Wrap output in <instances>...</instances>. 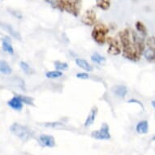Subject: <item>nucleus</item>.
<instances>
[{
    "mask_svg": "<svg viewBox=\"0 0 155 155\" xmlns=\"http://www.w3.org/2000/svg\"><path fill=\"white\" fill-rule=\"evenodd\" d=\"M120 38L121 39V43L123 46V53L124 56L127 59L137 61L140 58V51L133 41H131L128 29H125L123 32H120Z\"/></svg>",
    "mask_w": 155,
    "mask_h": 155,
    "instance_id": "f257e3e1",
    "label": "nucleus"
},
{
    "mask_svg": "<svg viewBox=\"0 0 155 155\" xmlns=\"http://www.w3.org/2000/svg\"><path fill=\"white\" fill-rule=\"evenodd\" d=\"M81 3V0H56V5L59 9L75 16L79 15Z\"/></svg>",
    "mask_w": 155,
    "mask_h": 155,
    "instance_id": "f03ea898",
    "label": "nucleus"
},
{
    "mask_svg": "<svg viewBox=\"0 0 155 155\" xmlns=\"http://www.w3.org/2000/svg\"><path fill=\"white\" fill-rule=\"evenodd\" d=\"M11 132L20 138L23 142H27L33 137V132L28 127L21 125L17 123H14L10 127Z\"/></svg>",
    "mask_w": 155,
    "mask_h": 155,
    "instance_id": "7ed1b4c3",
    "label": "nucleus"
},
{
    "mask_svg": "<svg viewBox=\"0 0 155 155\" xmlns=\"http://www.w3.org/2000/svg\"><path fill=\"white\" fill-rule=\"evenodd\" d=\"M109 32V28H107L103 24H97L94 26V29L92 31V38L99 45L104 44L107 41L106 36Z\"/></svg>",
    "mask_w": 155,
    "mask_h": 155,
    "instance_id": "20e7f679",
    "label": "nucleus"
},
{
    "mask_svg": "<svg viewBox=\"0 0 155 155\" xmlns=\"http://www.w3.org/2000/svg\"><path fill=\"white\" fill-rule=\"evenodd\" d=\"M91 137L97 140H110V127L107 124H102V127L99 130H96L92 132Z\"/></svg>",
    "mask_w": 155,
    "mask_h": 155,
    "instance_id": "39448f33",
    "label": "nucleus"
},
{
    "mask_svg": "<svg viewBox=\"0 0 155 155\" xmlns=\"http://www.w3.org/2000/svg\"><path fill=\"white\" fill-rule=\"evenodd\" d=\"M97 20L96 13L92 9H88L81 16V22L86 26L94 25Z\"/></svg>",
    "mask_w": 155,
    "mask_h": 155,
    "instance_id": "423d86ee",
    "label": "nucleus"
},
{
    "mask_svg": "<svg viewBox=\"0 0 155 155\" xmlns=\"http://www.w3.org/2000/svg\"><path fill=\"white\" fill-rule=\"evenodd\" d=\"M107 41L109 44V47H108V53L112 54V55H118L121 53V48L117 41L115 39H113L111 38H107Z\"/></svg>",
    "mask_w": 155,
    "mask_h": 155,
    "instance_id": "0eeeda50",
    "label": "nucleus"
},
{
    "mask_svg": "<svg viewBox=\"0 0 155 155\" xmlns=\"http://www.w3.org/2000/svg\"><path fill=\"white\" fill-rule=\"evenodd\" d=\"M39 141L43 146L48 148H53L55 146V140L51 135L41 134L39 137Z\"/></svg>",
    "mask_w": 155,
    "mask_h": 155,
    "instance_id": "6e6552de",
    "label": "nucleus"
},
{
    "mask_svg": "<svg viewBox=\"0 0 155 155\" xmlns=\"http://www.w3.org/2000/svg\"><path fill=\"white\" fill-rule=\"evenodd\" d=\"M23 101L21 100V98L20 97V96H15L13 97L12 98L11 100H9L8 102V106L10 107H12V109L15 110H18L20 111L23 108Z\"/></svg>",
    "mask_w": 155,
    "mask_h": 155,
    "instance_id": "1a4fd4ad",
    "label": "nucleus"
},
{
    "mask_svg": "<svg viewBox=\"0 0 155 155\" xmlns=\"http://www.w3.org/2000/svg\"><path fill=\"white\" fill-rule=\"evenodd\" d=\"M1 27L3 29L6 31V32H8L9 34H10L12 37L16 39V40H19V41H21V35L20 34V33L16 31L15 28H13L12 26L11 25H8V24H4V23H2L1 24Z\"/></svg>",
    "mask_w": 155,
    "mask_h": 155,
    "instance_id": "9d476101",
    "label": "nucleus"
},
{
    "mask_svg": "<svg viewBox=\"0 0 155 155\" xmlns=\"http://www.w3.org/2000/svg\"><path fill=\"white\" fill-rule=\"evenodd\" d=\"M111 91L113 94H115L116 96L120 97V98H124L127 94V88L124 85L119 84V85H115V86L113 87Z\"/></svg>",
    "mask_w": 155,
    "mask_h": 155,
    "instance_id": "9b49d317",
    "label": "nucleus"
},
{
    "mask_svg": "<svg viewBox=\"0 0 155 155\" xmlns=\"http://www.w3.org/2000/svg\"><path fill=\"white\" fill-rule=\"evenodd\" d=\"M97 114V107H94L91 109L90 112H89L88 117L86 118V120L84 122V127H88L93 125V124L95 121V119H96Z\"/></svg>",
    "mask_w": 155,
    "mask_h": 155,
    "instance_id": "f8f14e48",
    "label": "nucleus"
},
{
    "mask_svg": "<svg viewBox=\"0 0 155 155\" xmlns=\"http://www.w3.org/2000/svg\"><path fill=\"white\" fill-rule=\"evenodd\" d=\"M136 130L139 134H145L149 131V124L146 120L140 121L136 127Z\"/></svg>",
    "mask_w": 155,
    "mask_h": 155,
    "instance_id": "ddd939ff",
    "label": "nucleus"
},
{
    "mask_svg": "<svg viewBox=\"0 0 155 155\" xmlns=\"http://www.w3.org/2000/svg\"><path fill=\"white\" fill-rule=\"evenodd\" d=\"M76 64L77 66L81 68V69L84 70L86 71H93V67L85 60L83 59H76Z\"/></svg>",
    "mask_w": 155,
    "mask_h": 155,
    "instance_id": "4468645a",
    "label": "nucleus"
},
{
    "mask_svg": "<svg viewBox=\"0 0 155 155\" xmlns=\"http://www.w3.org/2000/svg\"><path fill=\"white\" fill-rule=\"evenodd\" d=\"M2 45H3V50L8 52L9 54H14V49H13L10 39L8 38H4L2 40Z\"/></svg>",
    "mask_w": 155,
    "mask_h": 155,
    "instance_id": "2eb2a0df",
    "label": "nucleus"
},
{
    "mask_svg": "<svg viewBox=\"0 0 155 155\" xmlns=\"http://www.w3.org/2000/svg\"><path fill=\"white\" fill-rule=\"evenodd\" d=\"M0 71L4 75H9V74L12 73V70L11 68L10 65L8 64V62L2 60L0 62Z\"/></svg>",
    "mask_w": 155,
    "mask_h": 155,
    "instance_id": "dca6fc26",
    "label": "nucleus"
},
{
    "mask_svg": "<svg viewBox=\"0 0 155 155\" xmlns=\"http://www.w3.org/2000/svg\"><path fill=\"white\" fill-rule=\"evenodd\" d=\"M91 60L95 64H104L106 63V58L104 56L101 55L98 53H94L91 55Z\"/></svg>",
    "mask_w": 155,
    "mask_h": 155,
    "instance_id": "f3484780",
    "label": "nucleus"
},
{
    "mask_svg": "<svg viewBox=\"0 0 155 155\" xmlns=\"http://www.w3.org/2000/svg\"><path fill=\"white\" fill-rule=\"evenodd\" d=\"M97 7H98L102 10L107 11L110 6V0H95Z\"/></svg>",
    "mask_w": 155,
    "mask_h": 155,
    "instance_id": "a211bd4d",
    "label": "nucleus"
},
{
    "mask_svg": "<svg viewBox=\"0 0 155 155\" xmlns=\"http://www.w3.org/2000/svg\"><path fill=\"white\" fill-rule=\"evenodd\" d=\"M135 26H136L137 30L143 37H146V36H147V28H146V26H145L141 21H137Z\"/></svg>",
    "mask_w": 155,
    "mask_h": 155,
    "instance_id": "6ab92c4d",
    "label": "nucleus"
},
{
    "mask_svg": "<svg viewBox=\"0 0 155 155\" xmlns=\"http://www.w3.org/2000/svg\"><path fill=\"white\" fill-rule=\"evenodd\" d=\"M144 56L145 58L149 61L151 62H155V51L151 48L146 49L144 51Z\"/></svg>",
    "mask_w": 155,
    "mask_h": 155,
    "instance_id": "aec40b11",
    "label": "nucleus"
},
{
    "mask_svg": "<svg viewBox=\"0 0 155 155\" xmlns=\"http://www.w3.org/2000/svg\"><path fill=\"white\" fill-rule=\"evenodd\" d=\"M62 76H63V72L59 70L47 71L46 73V76L49 79H56V78L61 77Z\"/></svg>",
    "mask_w": 155,
    "mask_h": 155,
    "instance_id": "412c9836",
    "label": "nucleus"
},
{
    "mask_svg": "<svg viewBox=\"0 0 155 155\" xmlns=\"http://www.w3.org/2000/svg\"><path fill=\"white\" fill-rule=\"evenodd\" d=\"M54 64V68L56 70H59V71H64L68 68V64L64 62L55 61Z\"/></svg>",
    "mask_w": 155,
    "mask_h": 155,
    "instance_id": "4be33fe9",
    "label": "nucleus"
},
{
    "mask_svg": "<svg viewBox=\"0 0 155 155\" xmlns=\"http://www.w3.org/2000/svg\"><path fill=\"white\" fill-rule=\"evenodd\" d=\"M20 66H21V69L23 70V71L25 73L28 74V75L31 74V72H32V69H31L30 66H29L26 62L21 61V63H20Z\"/></svg>",
    "mask_w": 155,
    "mask_h": 155,
    "instance_id": "5701e85b",
    "label": "nucleus"
},
{
    "mask_svg": "<svg viewBox=\"0 0 155 155\" xmlns=\"http://www.w3.org/2000/svg\"><path fill=\"white\" fill-rule=\"evenodd\" d=\"M46 127H54V128H63L65 127V125L61 124V123H46L45 124Z\"/></svg>",
    "mask_w": 155,
    "mask_h": 155,
    "instance_id": "b1692460",
    "label": "nucleus"
},
{
    "mask_svg": "<svg viewBox=\"0 0 155 155\" xmlns=\"http://www.w3.org/2000/svg\"><path fill=\"white\" fill-rule=\"evenodd\" d=\"M146 45L149 46V48H151L155 51V37H150L146 41Z\"/></svg>",
    "mask_w": 155,
    "mask_h": 155,
    "instance_id": "393cba45",
    "label": "nucleus"
},
{
    "mask_svg": "<svg viewBox=\"0 0 155 155\" xmlns=\"http://www.w3.org/2000/svg\"><path fill=\"white\" fill-rule=\"evenodd\" d=\"M21 100L27 105H33V98L28 96H23V95H19Z\"/></svg>",
    "mask_w": 155,
    "mask_h": 155,
    "instance_id": "a878e982",
    "label": "nucleus"
},
{
    "mask_svg": "<svg viewBox=\"0 0 155 155\" xmlns=\"http://www.w3.org/2000/svg\"><path fill=\"white\" fill-rule=\"evenodd\" d=\"M76 77L78 79L87 80L89 79V74L85 73V72H80V73L76 74Z\"/></svg>",
    "mask_w": 155,
    "mask_h": 155,
    "instance_id": "bb28decb",
    "label": "nucleus"
},
{
    "mask_svg": "<svg viewBox=\"0 0 155 155\" xmlns=\"http://www.w3.org/2000/svg\"><path fill=\"white\" fill-rule=\"evenodd\" d=\"M128 102H137V103H138V104L140 105V106H141V107H143V106H142V103H141V102H138L137 100H135V99L129 100V101H128Z\"/></svg>",
    "mask_w": 155,
    "mask_h": 155,
    "instance_id": "cd10ccee",
    "label": "nucleus"
},
{
    "mask_svg": "<svg viewBox=\"0 0 155 155\" xmlns=\"http://www.w3.org/2000/svg\"><path fill=\"white\" fill-rule=\"evenodd\" d=\"M151 104H152L153 107L155 109V100H153V101H152V102H151Z\"/></svg>",
    "mask_w": 155,
    "mask_h": 155,
    "instance_id": "c85d7f7f",
    "label": "nucleus"
},
{
    "mask_svg": "<svg viewBox=\"0 0 155 155\" xmlns=\"http://www.w3.org/2000/svg\"><path fill=\"white\" fill-rule=\"evenodd\" d=\"M152 140H155V136H153V137L152 138Z\"/></svg>",
    "mask_w": 155,
    "mask_h": 155,
    "instance_id": "c756f323",
    "label": "nucleus"
}]
</instances>
